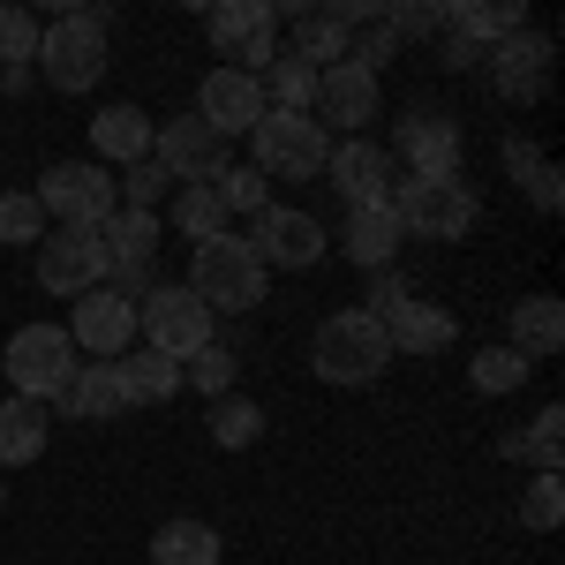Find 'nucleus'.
<instances>
[{"label": "nucleus", "mask_w": 565, "mask_h": 565, "mask_svg": "<svg viewBox=\"0 0 565 565\" xmlns=\"http://www.w3.org/2000/svg\"><path fill=\"white\" fill-rule=\"evenodd\" d=\"M106 31H114V8H61L39 31V76L68 98H84L106 76Z\"/></svg>", "instance_id": "1"}, {"label": "nucleus", "mask_w": 565, "mask_h": 565, "mask_svg": "<svg viewBox=\"0 0 565 565\" xmlns=\"http://www.w3.org/2000/svg\"><path fill=\"white\" fill-rule=\"evenodd\" d=\"M385 362H392V340L370 309H332L317 324V340H309V370L324 385H377Z\"/></svg>", "instance_id": "2"}, {"label": "nucleus", "mask_w": 565, "mask_h": 565, "mask_svg": "<svg viewBox=\"0 0 565 565\" xmlns=\"http://www.w3.org/2000/svg\"><path fill=\"white\" fill-rule=\"evenodd\" d=\"M264 279H271V271H264V264L249 257V242L226 226L218 242H196V257H189V279H181V287H189L204 309H257L264 302Z\"/></svg>", "instance_id": "3"}, {"label": "nucleus", "mask_w": 565, "mask_h": 565, "mask_svg": "<svg viewBox=\"0 0 565 565\" xmlns=\"http://www.w3.org/2000/svg\"><path fill=\"white\" fill-rule=\"evenodd\" d=\"M76 340L61 332V324H23L8 348H0V370H8V385H15V399H39V407H53L61 392H68V377H76Z\"/></svg>", "instance_id": "4"}, {"label": "nucleus", "mask_w": 565, "mask_h": 565, "mask_svg": "<svg viewBox=\"0 0 565 565\" xmlns=\"http://www.w3.org/2000/svg\"><path fill=\"white\" fill-rule=\"evenodd\" d=\"M392 218H399V234H415V242H460L468 226H476V189L460 174L445 181H392Z\"/></svg>", "instance_id": "5"}, {"label": "nucleus", "mask_w": 565, "mask_h": 565, "mask_svg": "<svg viewBox=\"0 0 565 565\" xmlns=\"http://www.w3.org/2000/svg\"><path fill=\"white\" fill-rule=\"evenodd\" d=\"M249 167L264 181H317L324 174V159H332V136L317 129L309 114H279V106H264V121L249 129Z\"/></svg>", "instance_id": "6"}, {"label": "nucleus", "mask_w": 565, "mask_h": 565, "mask_svg": "<svg viewBox=\"0 0 565 565\" xmlns=\"http://www.w3.org/2000/svg\"><path fill=\"white\" fill-rule=\"evenodd\" d=\"M204 39H212L218 68H234V76H264L271 61H279V15L264 8V0H226L204 15Z\"/></svg>", "instance_id": "7"}, {"label": "nucleus", "mask_w": 565, "mask_h": 565, "mask_svg": "<svg viewBox=\"0 0 565 565\" xmlns=\"http://www.w3.org/2000/svg\"><path fill=\"white\" fill-rule=\"evenodd\" d=\"M39 212L61 218V226H106L121 212V189L98 159H61V167L39 174Z\"/></svg>", "instance_id": "8"}, {"label": "nucleus", "mask_w": 565, "mask_h": 565, "mask_svg": "<svg viewBox=\"0 0 565 565\" xmlns=\"http://www.w3.org/2000/svg\"><path fill=\"white\" fill-rule=\"evenodd\" d=\"M136 332H143V348H151V354H174V362H189L196 348H212V309L196 302L189 287L159 279V287L136 302Z\"/></svg>", "instance_id": "9"}, {"label": "nucleus", "mask_w": 565, "mask_h": 565, "mask_svg": "<svg viewBox=\"0 0 565 565\" xmlns=\"http://www.w3.org/2000/svg\"><path fill=\"white\" fill-rule=\"evenodd\" d=\"M106 242H98V226H45L39 242V287L45 295H61V302H84L90 287H106Z\"/></svg>", "instance_id": "10"}, {"label": "nucleus", "mask_w": 565, "mask_h": 565, "mask_svg": "<svg viewBox=\"0 0 565 565\" xmlns=\"http://www.w3.org/2000/svg\"><path fill=\"white\" fill-rule=\"evenodd\" d=\"M242 242H249V257H257L264 271H271V264H279V271H309V264L332 249V242H324V218L295 212V204H264L257 226H249Z\"/></svg>", "instance_id": "11"}, {"label": "nucleus", "mask_w": 565, "mask_h": 565, "mask_svg": "<svg viewBox=\"0 0 565 565\" xmlns=\"http://www.w3.org/2000/svg\"><path fill=\"white\" fill-rule=\"evenodd\" d=\"M68 340H76V354H90V362H121L136 340V309L114 295V287H90L84 302L68 309V324H61Z\"/></svg>", "instance_id": "12"}, {"label": "nucleus", "mask_w": 565, "mask_h": 565, "mask_svg": "<svg viewBox=\"0 0 565 565\" xmlns=\"http://www.w3.org/2000/svg\"><path fill=\"white\" fill-rule=\"evenodd\" d=\"M151 159L167 167V181H181V189H196V181H218L226 174V143H218L196 114H174L167 129L151 136Z\"/></svg>", "instance_id": "13"}, {"label": "nucleus", "mask_w": 565, "mask_h": 565, "mask_svg": "<svg viewBox=\"0 0 565 565\" xmlns=\"http://www.w3.org/2000/svg\"><path fill=\"white\" fill-rule=\"evenodd\" d=\"M482 68H490L498 98H513V106H535V98H543V84H551V39L527 23V31H513V39L490 45V53H482Z\"/></svg>", "instance_id": "14"}, {"label": "nucleus", "mask_w": 565, "mask_h": 565, "mask_svg": "<svg viewBox=\"0 0 565 565\" xmlns=\"http://www.w3.org/2000/svg\"><path fill=\"white\" fill-rule=\"evenodd\" d=\"M460 151H468V136H460L452 114H437V106H415V114L399 121V159L415 167V181L460 174Z\"/></svg>", "instance_id": "15"}, {"label": "nucleus", "mask_w": 565, "mask_h": 565, "mask_svg": "<svg viewBox=\"0 0 565 565\" xmlns=\"http://www.w3.org/2000/svg\"><path fill=\"white\" fill-rule=\"evenodd\" d=\"M324 181L340 189V204H385L392 196V151L385 143H370V136H348V143H332V159H324Z\"/></svg>", "instance_id": "16"}, {"label": "nucleus", "mask_w": 565, "mask_h": 565, "mask_svg": "<svg viewBox=\"0 0 565 565\" xmlns=\"http://www.w3.org/2000/svg\"><path fill=\"white\" fill-rule=\"evenodd\" d=\"M377 76L370 68H354V61H340V68H324L317 76V106H309V121L332 136V129H362V121H377Z\"/></svg>", "instance_id": "17"}, {"label": "nucleus", "mask_w": 565, "mask_h": 565, "mask_svg": "<svg viewBox=\"0 0 565 565\" xmlns=\"http://www.w3.org/2000/svg\"><path fill=\"white\" fill-rule=\"evenodd\" d=\"M196 121L226 143V136H249L264 121V84L257 76H234V68H212L204 90H196Z\"/></svg>", "instance_id": "18"}, {"label": "nucleus", "mask_w": 565, "mask_h": 565, "mask_svg": "<svg viewBox=\"0 0 565 565\" xmlns=\"http://www.w3.org/2000/svg\"><path fill=\"white\" fill-rule=\"evenodd\" d=\"M151 114L143 106H98V121H90V159L98 167H136V159H151Z\"/></svg>", "instance_id": "19"}, {"label": "nucleus", "mask_w": 565, "mask_h": 565, "mask_svg": "<svg viewBox=\"0 0 565 565\" xmlns=\"http://www.w3.org/2000/svg\"><path fill=\"white\" fill-rule=\"evenodd\" d=\"M340 249L362 271H392V257H399V218H392V204H354L348 226H340Z\"/></svg>", "instance_id": "20"}, {"label": "nucleus", "mask_w": 565, "mask_h": 565, "mask_svg": "<svg viewBox=\"0 0 565 565\" xmlns=\"http://www.w3.org/2000/svg\"><path fill=\"white\" fill-rule=\"evenodd\" d=\"M53 407H61V415H76V423H114V415H129L114 362H76V377H68V392H61Z\"/></svg>", "instance_id": "21"}, {"label": "nucleus", "mask_w": 565, "mask_h": 565, "mask_svg": "<svg viewBox=\"0 0 565 565\" xmlns=\"http://www.w3.org/2000/svg\"><path fill=\"white\" fill-rule=\"evenodd\" d=\"M45 437H53V407H39V399H0V468H31L45 452Z\"/></svg>", "instance_id": "22"}, {"label": "nucleus", "mask_w": 565, "mask_h": 565, "mask_svg": "<svg viewBox=\"0 0 565 565\" xmlns=\"http://www.w3.org/2000/svg\"><path fill=\"white\" fill-rule=\"evenodd\" d=\"M385 340H392V354H445L452 340H460V324H452L437 302H407V309L385 317Z\"/></svg>", "instance_id": "23"}, {"label": "nucleus", "mask_w": 565, "mask_h": 565, "mask_svg": "<svg viewBox=\"0 0 565 565\" xmlns=\"http://www.w3.org/2000/svg\"><path fill=\"white\" fill-rule=\"evenodd\" d=\"M114 377H121V399H129V407H159V399L181 392V362L174 354H151V348H129L114 362Z\"/></svg>", "instance_id": "24"}, {"label": "nucleus", "mask_w": 565, "mask_h": 565, "mask_svg": "<svg viewBox=\"0 0 565 565\" xmlns=\"http://www.w3.org/2000/svg\"><path fill=\"white\" fill-rule=\"evenodd\" d=\"M505 348H521L527 362H543V354L565 348V309L558 295H527V302H513V340Z\"/></svg>", "instance_id": "25"}, {"label": "nucleus", "mask_w": 565, "mask_h": 565, "mask_svg": "<svg viewBox=\"0 0 565 565\" xmlns=\"http://www.w3.org/2000/svg\"><path fill=\"white\" fill-rule=\"evenodd\" d=\"M218 527L212 521H159V535H151V565H218Z\"/></svg>", "instance_id": "26"}, {"label": "nucleus", "mask_w": 565, "mask_h": 565, "mask_svg": "<svg viewBox=\"0 0 565 565\" xmlns=\"http://www.w3.org/2000/svg\"><path fill=\"white\" fill-rule=\"evenodd\" d=\"M98 242H106V264L114 271H136V264L159 257V212H114L98 226Z\"/></svg>", "instance_id": "27"}, {"label": "nucleus", "mask_w": 565, "mask_h": 565, "mask_svg": "<svg viewBox=\"0 0 565 565\" xmlns=\"http://www.w3.org/2000/svg\"><path fill=\"white\" fill-rule=\"evenodd\" d=\"M498 452H513V460H535V476H558V460H565V407H543L527 430L498 437Z\"/></svg>", "instance_id": "28"}, {"label": "nucleus", "mask_w": 565, "mask_h": 565, "mask_svg": "<svg viewBox=\"0 0 565 565\" xmlns=\"http://www.w3.org/2000/svg\"><path fill=\"white\" fill-rule=\"evenodd\" d=\"M287 53L309 61V68L324 76V68H340V61H348V31H340L324 8H295V45H287Z\"/></svg>", "instance_id": "29"}, {"label": "nucleus", "mask_w": 565, "mask_h": 565, "mask_svg": "<svg viewBox=\"0 0 565 565\" xmlns=\"http://www.w3.org/2000/svg\"><path fill=\"white\" fill-rule=\"evenodd\" d=\"M257 84H264V106H279V114H309V106H317V68L295 61L287 45H279V61L264 68Z\"/></svg>", "instance_id": "30"}, {"label": "nucleus", "mask_w": 565, "mask_h": 565, "mask_svg": "<svg viewBox=\"0 0 565 565\" xmlns=\"http://www.w3.org/2000/svg\"><path fill=\"white\" fill-rule=\"evenodd\" d=\"M204 423H212V445L249 452V445L264 437V407H257V399H242V392H226V399H212V415H204Z\"/></svg>", "instance_id": "31"}, {"label": "nucleus", "mask_w": 565, "mask_h": 565, "mask_svg": "<svg viewBox=\"0 0 565 565\" xmlns=\"http://www.w3.org/2000/svg\"><path fill=\"white\" fill-rule=\"evenodd\" d=\"M174 226L189 234V242H218V234H226V204H218L212 181H196V189L174 196Z\"/></svg>", "instance_id": "32"}, {"label": "nucleus", "mask_w": 565, "mask_h": 565, "mask_svg": "<svg viewBox=\"0 0 565 565\" xmlns=\"http://www.w3.org/2000/svg\"><path fill=\"white\" fill-rule=\"evenodd\" d=\"M527 370H535V362H527L521 348H476V354H468V377H476V392H521Z\"/></svg>", "instance_id": "33"}, {"label": "nucleus", "mask_w": 565, "mask_h": 565, "mask_svg": "<svg viewBox=\"0 0 565 565\" xmlns=\"http://www.w3.org/2000/svg\"><path fill=\"white\" fill-rule=\"evenodd\" d=\"M234 370H242V362L212 340V348H196L189 362H181V385H196L204 399H226V392H234Z\"/></svg>", "instance_id": "34"}, {"label": "nucleus", "mask_w": 565, "mask_h": 565, "mask_svg": "<svg viewBox=\"0 0 565 565\" xmlns=\"http://www.w3.org/2000/svg\"><path fill=\"white\" fill-rule=\"evenodd\" d=\"M0 61L8 68H31L39 61V15L15 8V0H0Z\"/></svg>", "instance_id": "35"}, {"label": "nucleus", "mask_w": 565, "mask_h": 565, "mask_svg": "<svg viewBox=\"0 0 565 565\" xmlns=\"http://www.w3.org/2000/svg\"><path fill=\"white\" fill-rule=\"evenodd\" d=\"M212 189H218V204H226V218H234V212H242V218H257L264 204H271V181H264L257 167H226V174H218Z\"/></svg>", "instance_id": "36"}, {"label": "nucleus", "mask_w": 565, "mask_h": 565, "mask_svg": "<svg viewBox=\"0 0 565 565\" xmlns=\"http://www.w3.org/2000/svg\"><path fill=\"white\" fill-rule=\"evenodd\" d=\"M0 242H45V212L31 189H0Z\"/></svg>", "instance_id": "37"}, {"label": "nucleus", "mask_w": 565, "mask_h": 565, "mask_svg": "<svg viewBox=\"0 0 565 565\" xmlns=\"http://www.w3.org/2000/svg\"><path fill=\"white\" fill-rule=\"evenodd\" d=\"M521 521L535 527V535H551V527L565 521V476H535L521 498Z\"/></svg>", "instance_id": "38"}, {"label": "nucleus", "mask_w": 565, "mask_h": 565, "mask_svg": "<svg viewBox=\"0 0 565 565\" xmlns=\"http://www.w3.org/2000/svg\"><path fill=\"white\" fill-rule=\"evenodd\" d=\"M114 189H121V212H159V196H167V167H159V159H136Z\"/></svg>", "instance_id": "39"}, {"label": "nucleus", "mask_w": 565, "mask_h": 565, "mask_svg": "<svg viewBox=\"0 0 565 565\" xmlns=\"http://www.w3.org/2000/svg\"><path fill=\"white\" fill-rule=\"evenodd\" d=\"M385 31L399 45H407V39H445V15H437L430 0H392V8H385Z\"/></svg>", "instance_id": "40"}, {"label": "nucleus", "mask_w": 565, "mask_h": 565, "mask_svg": "<svg viewBox=\"0 0 565 565\" xmlns=\"http://www.w3.org/2000/svg\"><path fill=\"white\" fill-rule=\"evenodd\" d=\"M362 302H370V317L385 324L392 309H407L415 295H407V279H399V271H370V295H362Z\"/></svg>", "instance_id": "41"}, {"label": "nucleus", "mask_w": 565, "mask_h": 565, "mask_svg": "<svg viewBox=\"0 0 565 565\" xmlns=\"http://www.w3.org/2000/svg\"><path fill=\"white\" fill-rule=\"evenodd\" d=\"M505 174L521 181V189H527V181H535V174H543V151H535L527 136H505Z\"/></svg>", "instance_id": "42"}, {"label": "nucleus", "mask_w": 565, "mask_h": 565, "mask_svg": "<svg viewBox=\"0 0 565 565\" xmlns=\"http://www.w3.org/2000/svg\"><path fill=\"white\" fill-rule=\"evenodd\" d=\"M527 204H535V212H558V204H565V174L551 167V159H543V174L527 181Z\"/></svg>", "instance_id": "43"}, {"label": "nucleus", "mask_w": 565, "mask_h": 565, "mask_svg": "<svg viewBox=\"0 0 565 565\" xmlns=\"http://www.w3.org/2000/svg\"><path fill=\"white\" fill-rule=\"evenodd\" d=\"M445 68H482V45H468V39H445Z\"/></svg>", "instance_id": "44"}, {"label": "nucleus", "mask_w": 565, "mask_h": 565, "mask_svg": "<svg viewBox=\"0 0 565 565\" xmlns=\"http://www.w3.org/2000/svg\"><path fill=\"white\" fill-rule=\"evenodd\" d=\"M0 505H8V482H0Z\"/></svg>", "instance_id": "45"}]
</instances>
